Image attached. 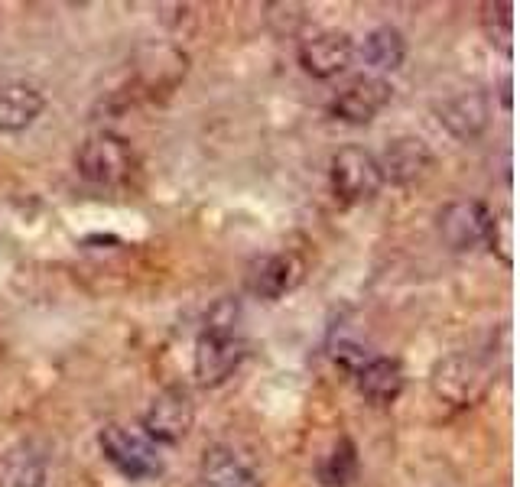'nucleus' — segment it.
Returning a JSON list of instances; mask_svg holds the SVG:
<instances>
[{"instance_id": "20e7f679", "label": "nucleus", "mask_w": 520, "mask_h": 487, "mask_svg": "<svg viewBox=\"0 0 520 487\" xmlns=\"http://www.w3.org/2000/svg\"><path fill=\"white\" fill-rule=\"evenodd\" d=\"M75 169L91 186H121L134 173V150L124 137L101 130L85 137L82 147L75 150Z\"/></svg>"}, {"instance_id": "dca6fc26", "label": "nucleus", "mask_w": 520, "mask_h": 487, "mask_svg": "<svg viewBox=\"0 0 520 487\" xmlns=\"http://www.w3.org/2000/svg\"><path fill=\"white\" fill-rule=\"evenodd\" d=\"M0 487H46V462L33 445H10L0 452Z\"/></svg>"}, {"instance_id": "39448f33", "label": "nucleus", "mask_w": 520, "mask_h": 487, "mask_svg": "<svg viewBox=\"0 0 520 487\" xmlns=\"http://www.w3.org/2000/svg\"><path fill=\"white\" fill-rule=\"evenodd\" d=\"M329 179H332V192L342 202H348V205H358V202L374 199V195L381 192V186H384V176H381V166H377V156L371 150H364V147H345V150H338L332 156Z\"/></svg>"}, {"instance_id": "a211bd4d", "label": "nucleus", "mask_w": 520, "mask_h": 487, "mask_svg": "<svg viewBox=\"0 0 520 487\" xmlns=\"http://www.w3.org/2000/svg\"><path fill=\"white\" fill-rule=\"evenodd\" d=\"M358 475V449L351 439H338L316 465V478L322 487H348Z\"/></svg>"}, {"instance_id": "f257e3e1", "label": "nucleus", "mask_w": 520, "mask_h": 487, "mask_svg": "<svg viewBox=\"0 0 520 487\" xmlns=\"http://www.w3.org/2000/svg\"><path fill=\"white\" fill-rule=\"evenodd\" d=\"M238 302L221 299L208 312L205 332L195 341L192 377L199 387H221L247 358V341L238 335Z\"/></svg>"}, {"instance_id": "423d86ee", "label": "nucleus", "mask_w": 520, "mask_h": 487, "mask_svg": "<svg viewBox=\"0 0 520 487\" xmlns=\"http://www.w3.org/2000/svg\"><path fill=\"white\" fill-rule=\"evenodd\" d=\"M195 426V400L186 387H166L150 400L143 413V436L153 445H176L192 432Z\"/></svg>"}, {"instance_id": "f03ea898", "label": "nucleus", "mask_w": 520, "mask_h": 487, "mask_svg": "<svg viewBox=\"0 0 520 487\" xmlns=\"http://www.w3.org/2000/svg\"><path fill=\"white\" fill-rule=\"evenodd\" d=\"M429 390L439 403L452 406V410H472L488 397L491 371L475 354H446L429 374Z\"/></svg>"}, {"instance_id": "f3484780", "label": "nucleus", "mask_w": 520, "mask_h": 487, "mask_svg": "<svg viewBox=\"0 0 520 487\" xmlns=\"http://www.w3.org/2000/svg\"><path fill=\"white\" fill-rule=\"evenodd\" d=\"M361 59L371 65L374 72H394L407 59V43L397 26H377L361 43Z\"/></svg>"}, {"instance_id": "2eb2a0df", "label": "nucleus", "mask_w": 520, "mask_h": 487, "mask_svg": "<svg viewBox=\"0 0 520 487\" xmlns=\"http://www.w3.org/2000/svg\"><path fill=\"white\" fill-rule=\"evenodd\" d=\"M355 384L364 400L387 406V403L400 400L407 377H403V367L397 358H368L355 371Z\"/></svg>"}, {"instance_id": "9d476101", "label": "nucleus", "mask_w": 520, "mask_h": 487, "mask_svg": "<svg viewBox=\"0 0 520 487\" xmlns=\"http://www.w3.org/2000/svg\"><path fill=\"white\" fill-rule=\"evenodd\" d=\"M390 98H394V88H390L387 78L361 75L335 95L332 114L345 124H371L374 117L390 104Z\"/></svg>"}, {"instance_id": "6e6552de", "label": "nucleus", "mask_w": 520, "mask_h": 487, "mask_svg": "<svg viewBox=\"0 0 520 487\" xmlns=\"http://www.w3.org/2000/svg\"><path fill=\"white\" fill-rule=\"evenodd\" d=\"M436 221H439V238L452 250L465 254V250L488 244L494 215L488 212V205L478 199H455L442 208Z\"/></svg>"}, {"instance_id": "4468645a", "label": "nucleus", "mask_w": 520, "mask_h": 487, "mask_svg": "<svg viewBox=\"0 0 520 487\" xmlns=\"http://www.w3.org/2000/svg\"><path fill=\"white\" fill-rule=\"evenodd\" d=\"M199 487H264L254 475V468L228 445H212L202 455Z\"/></svg>"}, {"instance_id": "0eeeda50", "label": "nucleus", "mask_w": 520, "mask_h": 487, "mask_svg": "<svg viewBox=\"0 0 520 487\" xmlns=\"http://www.w3.org/2000/svg\"><path fill=\"white\" fill-rule=\"evenodd\" d=\"M306 263L299 260L293 250H277V254H260L247 263L244 270V286L247 293L257 299H283L286 293L303 283Z\"/></svg>"}, {"instance_id": "f8f14e48", "label": "nucleus", "mask_w": 520, "mask_h": 487, "mask_svg": "<svg viewBox=\"0 0 520 487\" xmlns=\"http://www.w3.org/2000/svg\"><path fill=\"white\" fill-rule=\"evenodd\" d=\"M436 117L455 140H475L491 121V104L485 91H459L439 104Z\"/></svg>"}, {"instance_id": "1a4fd4ad", "label": "nucleus", "mask_w": 520, "mask_h": 487, "mask_svg": "<svg viewBox=\"0 0 520 487\" xmlns=\"http://www.w3.org/2000/svg\"><path fill=\"white\" fill-rule=\"evenodd\" d=\"M296 59L312 78H335L355 62V39L345 30H316L299 43Z\"/></svg>"}, {"instance_id": "9b49d317", "label": "nucleus", "mask_w": 520, "mask_h": 487, "mask_svg": "<svg viewBox=\"0 0 520 487\" xmlns=\"http://www.w3.org/2000/svg\"><path fill=\"white\" fill-rule=\"evenodd\" d=\"M377 166H381L384 182L413 186V182L429 176V169L436 166V156L420 137H397L387 143L381 156H377Z\"/></svg>"}, {"instance_id": "ddd939ff", "label": "nucleus", "mask_w": 520, "mask_h": 487, "mask_svg": "<svg viewBox=\"0 0 520 487\" xmlns=\"http://www.w3.org/2000/svg\"><path fill=\"white\" fill-rule=\"evenodd\" d=\"M46 98L33 82H0V134H20L43 114Z\"/></svg>"}, {"instance_id": "6ab92c4d", "label": "nucleus", "mask_w": 520, "mask_h": 487, "mask_svg": "<svg viewBox=\"0 0 520 487\" xmlns=\"http://www.w3.org/2000/svg\"><path fill=\"white\" fill-rule=\"evenodd\" d=\"M481 26H485V36L491 46L504 49L511 56L514 49V13L511 4H485V13H481Z\"/></svg>"}, {"instance_id": "7ed1b4c3", "label": "nucleus", "mask_w": 520, "mask_h": 487, "mask_svg": "<svg viewBox=\"0 0 520 487\" xmlns=\"http://www.w3.org/2000/svg\"><path fill=\"white\" fill-rule=\"evenodd\" d=\"M98 449L104 455V462L114 465L130 481H150L156 475H163V458L156 452V445L143 432L124 423L101 426Z\"/></svg>"}]
</instances>
